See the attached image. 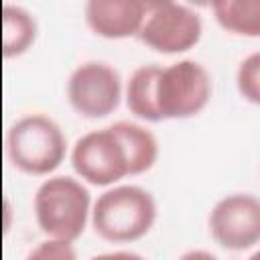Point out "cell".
<instances>
[{
    "mask_svg": "<svg viewBox=\"0 0 260 260\" xmlns=\"http://www.w3.org/2000/svg\"><path fill=\"white\" fill-rule=\"evenodd\" d=\"M65 93L71 108L81 118H106L122 102L124 83L114 65L102 59H87L73 67Z\"/></svg>",
    "mask_w": 260,
    "mask_h": 260,
    "instance_id": "8992f818",
    "label": "cell"
},
{
    "mask_svg": "<svg viewBox=\"0 0 260 260\" xmlns=\"http://www.w3.org/2000/svg\"><path fill=\"white\" fill-rule=\"evenodd\" d=\"M69 160L79 181L95 187H112L130 175L124 148L110 126L81 134L71 146Z\"/></svg>",
    "mask_w": 260,
    "mask_h": 260,
    "instance_id": "52a82bcc",
    "label": "cell"
},
{
    "mask_svg": "<svg viewBox=\"0 0 260 260\" xmlns=\"http://www.w3.org/2000/svg\"><path fill=\"white\" fill-rule=\"evenodd\" d=\"M32 211L47 238L75 242L87 228L91 195L85 183L71 175H49L35 191Z\"/></svg>",
    "mask_w": 260,
    "mask_h": 260,
    "instance_id": "7a4b0ae2",
    "label": "cell"
},
{
    "mask_svg": "<svg viewBox=\"0 0 260 260\" xmlns=\"http://www.w3.org/2000/svg\"><path fill=\"white\" fill-rule=\"evenodd\" d=\"M211 10L221 28L234 35H260V0H213Z\"/></svg>",
    "mask_w": 260,
    "mask_h": 260,
    "instance_id": "4fadbf2b",
    "label": "cell"
},
{
    "mask_svg": "<svg viewBox=\"0 0 260 260\" xmlns=\"http://www.w3.org/2000/svg\"><path fill=\"white\" fill-rule=\"evenodd\" d=\"M110 128L114 130V134L118 136L124 148L130 175H140L154 167V162L158 160L160 146L152 130L132 120H118L110 124Z\"/></svg>",
    "mask_w": 260,
    "mask_h": 260,
    "instance_id": "30bf717a",
    "label": "cell"
},
{
    "mask_svg": "<svg viewBox=\"0 0 260 260\" xmlns=\"http://www.w3.org/2000/svg\"><path fill=\"white\" fill-rule=\"evenodd\" d=\"M211 238L225 250L242 252L260 240V201L252 193H230L213 203L207 215Z\"/></svg>",
    "mask_w": 260,
    "mask_h": 260,
    "instance_id": "ba28073f",
    "label": "cell"
},
{
    "mask_svg": "<svg viewBox=\"0 0 260 260\" xmlns=\"http://www.w3.org/2000/svg\"><path fill=\"white\" fill-rule=\"evenodd\" d=\"M203 32L197 10L175 0H148L138 39L158 53H185L195 47Z\"/></svg>",
    "mask_w": 260,
    "mask_h": 260,
    "instance_id": "5b68a950",
    "label": "cell"
},
{
    "mask_svg": "<svg viewBox=\"0 0 260 260\" xmlns=\"http://www.w3.org/2000/svg\"><path fill=\"white\" fill-rule=\"evenodd\" d=\"M213 83L207 67L195 59H179L160 65L156 77V110L160 120H185L197 116L211 100Z\"/></svg>",
    "mask_w": 260,
    "mask_h": 260,
    "instance_id": "277c9868",
    "label": "cell"
},
{
    "mask_svg": "<svg viewBox=\"0 0 260 260\" xmlns=\"http://www.w3.org/2000/svg\"><path fill=\"white\" fill-rule=\"evenodd\" d=\"M89 260H146V258L138 252H132V250H112V252L95 254Z\"/></svg>",
    "mask_w": 260,
    "mask_h": 260,
    "instance_id": "2e32d148",
    "label": "cell"
},
{
    "mask_svg": "<svg viewBox=\"0 0 260 260\" xmlns=\"http://www.w3.org/2000/svg\"><path fill=\"white\" fill-rule=\"evenodd\" d=\"M6 156L14 169L26 175H51L67 154L63 128L47 114L35 112L16 118L4 138Z\"/></svg>",
    "mask_w": 260,
    "mask_h": 260,
    "instance_id": "3957f363",
    "label": "cell"
},
{
    "mask_svg": "<svg viewBox=\"0 0 260 260\" xmlns=\"http://www.w3.org/2000/svg\"><path fill=\"white\" fill-rule=\"evenodd\" d=\"M158 215L154 195L132 183L106 187L91 203L89 221L100 238L114 244H126L146 236Z\"/></svg>",
    "mask_w": 260,
    "mask_h": 260,
    "instance_id": "6da1fadb",
    "label": "cell"
},
{
    "mask_svg": "<svg viewBox=\"0 0 260 260\" xmlns=\"http://www.w3.org/2000/svg\"><path fill=\"white\" fill-rule=\"evenodd\" d=\"M236 87L250 104H260V53L254 51L244 57L236 69Z\"/></svg>",
    "mask_w": 260,
    "mask_h": 260,
    "instance_id": "5bb4252c",
    "label": "cell"
},
{
    "mask_svg": "<svg viewBox=\"0 0 260 260\" xmlns=\"http://www.w3.org/2000/svg\"><path fill=\"white\" fill-rule=\"evenodd\" d=\"M24 260H77V252L73 242L45 238L26 254Z\"/></svg>",
    "mask_w": 260,
    "mask_h": 260,
    "instance_id": "9a60e30c",
    "label": "cell"
},
{
    "mask_svg": "<svg viewBox=\"0 0 260 260\" xmlns=\"http://www.w3.org/2000/svg\"><path fill=\"white\" fill-rule=\"evenodd\" d=\"M158 71H160L158 63L138 65L130 73V77L124 85L122 98L126 100V106H128L130 114H134L138 120L160 122V116H158V110H156V98H154Z\"/></svg>",
    "mask_w": 260,
    "mask_h": 260,
    "instance_id": "7c38bea8",
    "label": "cell"
},
{
    "mask_svg": "<svg viewBox=\"0 0 260 260\" xmlns=\"http://www.w3.org/2000/svg\"><path fill=\"white\" fill-rule=\"evenodd\" d=\"M39 22L22 4H2V55L6 59L24 55L37 41Z\"/></svg>",
    "mask_w": 260,
    "mask_h": 260,
    "instance_id": "8fae6325",
    "label": "cell"
},
{
    "mask_svg": "<svg viewBox=\"0 0 260 260\" xmlns=\"http://www.w3.org/2000/svg\"><path fill=\"white\" fill-rule=\"evenodd\" d=\"M248 260H260V252H254V254H252Z\"/></svg>",
    "mask_w": 260,
    "mask_h": 260,
    "instance_id": "d6986e66",
    "label": "cell"
},
{
    "mask_svg": "<svg viewBox=\"0 0 260 260\" xmlns=\"http://www.w3.org/2000/svg\"><path fill=\"white\" fill-rule=\"evenodd\" d=\"M177 260H219L215 254L207 252V250H201V248H193V250H187L183 252Z\"/></svg>",
    "mask_w": 260,
    "mask_h": 260,
    "instance_id": "e0dca14e",
    "label": "cell"
},
{
    "mask_svg": "<svg viewBox=\"0 0 260 260\" xmlns=\"http://www.w3.org/2000/svg\"><path fill=\"white\" fill-rule=\"evenodd\" d=\"M148 0H89L83 6L87 26L104 39L138 35Z\"/></svg>",
    "mask_w": 260,
    "mask_h": 260,
    "instance_id": "9c48e42d",
    "label": "cell"
},
{
    "mask_svg": "<svg viewBox=\"0 0 260 260\" xmlns=\"http://www.w3.org/2000/svg\"><path fill=\"white\" fill-rule=\"evenodd\" d=\"M2 211H4V232L10 230V215H12V205H10V199L4 197L2 201Z\"/></svg>",
    "mask_w": 260,
    "mask_h": 260,
    "instance_id": "ac0fdd59",
    "label": "cell"
}]
</instances>
